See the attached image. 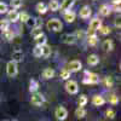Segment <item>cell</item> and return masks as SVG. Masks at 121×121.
Listing matches in <instances>:
<instances>
[{"label":"cell","instance_id":"cell-1","mask_svg":"<svg viewBox=\"0 0 121 121\" xmlns=\"http://www.w3.org/2000/svg\"><path fill=\"white\" fill-rule=\"evenodd\" d=\"M46 27H47L48 30H52V32H60L63 28V24L59 19L51 18V19H48V22L46 23Z\"/></svg>","mask_w":121,"mask_h":121},{"label":"cell","instance_id":"cell-2","mask_svg":"<svg viewBox=\"0 0 121 121\" xmlns=\"http://www.w3.org/2000/svg\"><path fill=\"white\" fill-rule=\"evenodd\" d=\"M100 26H102V21H100L99 18H97V17L93 18L92 21L90 22V27H88V30L86 32V35H95Z\"/></svg>","mask_w":121,"mask_h":121},{"label":"cell","instance_id":"cell-3","mask_svg":"<svg viewBox=\"0 0 121 121\" xmlns=\"http://www.w3.org/2000/svg\"><path fill=\"white\" fill-rule=\"evenodd\" d=\"M85 78L82 80L84 84H91V85H96L99 82V76L96 73H90V72H85Z\"/></svg>","mask_w":121,"mask_h":121},{"label":"cell","instance_id":"cell-4","mask_svg":"<svg viewBox=\"0 0 121 121\" xmlns=\"http://www.w3.org/2000/svg\"><path fill=\"white\" fill-rule=\"evenodd\" d=\"M65 90L70 95H76L79 92V84L75 80H67L65 82Z\"/></svg>","mask_w":121,"mask_h":121},{"label":"cell","instance_id":"cell-5","mask_svg":"<svg viewBox=\"0 0 121 121\" xmlns=\"http://www.w3.org/2000/svg\"><path fill=\"white\" fill-rule=\"evenodd\" d=\"M18 73V68H17V63L13 62V60H10L6 64V74L10 76V78H13L16 76Z\"/></svg>","mask_w":121,"mask_h":121},{"label":"cell","instance_id":"cell-6","mask_svg":"<svg viewBox=\"0 0 121 121\" xmlns=\"http://www.w3.org/2000/svg\"><path fill=\"white\" fill-rule=\"evenodd\" d=\"M55 116L59 121H64L68 117V110L64 107H57L55 110Z\"/></svg>","mask_w":121,"mask_h":121},{"label":"cell","instance_id":"cell-7","mask_svg":"<svg viewBox=\"0 0 121 121\" xmlns=\"http://www.w3.org/2000/svg\"><path fill=\"white\" fill-rule=\"evenodd\" d=\"M70 73H76V72H80V70L82 69V64L80 60L78 59H74L72 60V62H69L68 63V68H67Z\"/></svg>","mask_w":121,"mask_h":121},{"label":"cell","instance_id":"cell-8","mask_svg":"<svg viewBox=\"0 0 121 121\" xmlns=\"http://www.w3.org/2000/svg\"><path fill=\"white\" fill-rule=\"evenodd\" d=\"M33 105L35 107H41L44 103H45V98L41 93H38V92H34V95L32 96V99H30Z\"/></svg>","mask_w":121,"mask_h":121},{"label":"cell","instance_id":"cell-9","mask_svg":"<svg viewBox=\"0 0 121 121\" xmlns=\"http://www.w3.org/2000/svg\"><path fill=\"white\" fill-rule=\"evenodd\" d=\"M91 9H90V6H87V5H85V6H82L81 9H80V12H79V16L81 17L82 19H86V18H90V16H91Z\"/></svg>","mask_w":121,"mask_h":121},{"label":"cell","instance_id":"cell-10","mask_svg":"<svg viewBox=\"0 0 121 121\" xmlns=\"http://www.w3.org/2000/svg\"><path fill=\"white\" fill-rule=\"evenodd\" d=\"M74 1L75 0H63V3L62 4H59V9H60V11H68V10L72 9V6L74 5Z\"/></svg>","mask_w":121,"mask_h":121},{"label":"cell","instance_id":"cell-11","mask_svg":"<svg viewBox=\"0 0 121 121\" xmlns=\"http://www.w3.org/2000/svg\"><path fill=\"white\" fill-rule=\"evenodd\" d=\"M62 41L64 44H67V45H73L76 41V38H75L74 34H64L62 36Z\"/></svg>","mask_w":121,"mask_h":121},{"label":"cell","instance_id":"cell-12","mask_svg":"<svg viewBox=\"0 0 121 121\" xmlns=\"http://www.w3.org/2000/svg\"><path fill=\"white\" fill-rule=\"evenodd\" d=\"M7 13V19H9V22H17L18 21V17H19V13L16 11V10H10V11L6 12Z\"/></svg>","mask_w":121,"mask_h":121},{"label":"cell","instance_id":"cell-13","mask_svg":"<svg viewBox=\"0 0 121 121\" xmlns=\"http://www.w3.org/2000/svg\"><path fill=\"white\" fill-rule=\"evenodd\" d=\"M75 17H76V13H75L74 11H70V10L65 11L64 15H63V18L65 19V22H67V23H72V22H74V21H75Z\"/></svg>","mask_w":121,"mask_h":121},{"label":"cell","instance_id":"cell-14","mask_svg":"<svg viewBox=\"0 0 121 121\" xmlns=\"http://www.w3.org/2000/svg\"><path fill=\"white\" fill-rule=\"evenodd\" d=\"M110 12H112V7H110L109 5L107 4H103L102 6L99 7V15L103 16V17H107L110 15Z\"/></svg>","mask_w":121,"mask_h":121},{"label":"cell","instance_id":"cell-15","mask_svg":"<svg viewBox=\"0 0 121 121\" xmlns=\"http://www.w3.org/2000/svg\"><path fill=\"white\" fill-rule=\"evenodd\" d=\"M34 40H35L36 45H39V46H43V45L47 44V38H46V35L44 33H41L40 35H38L36 38H34Z\"/></svg>","mask_w":121,"mask_h":121},{"label":"cell","instance_id":"cell-16","mask_svg":"<svg viewBox=\"0 0 121 121\" xmlns=\"http://www.w3.org/2000/svg\"><path fill=\"white\" fill-rule=\"evenodd\" d=\"M98 63H99V57H98L97 55H90V56L87 57V64H88V65L95 67V65H97Z\"/></svg>","mask_w":121,"mask_h":121},{"label":"cell","instance_id":"cell-17","mask_svg":"<svg viewBox=\"0 0 121 121\" xmlns=\"http://www.w3.org/2000/svg\"><path fill=\"white\" fill-rule=\"evenodd\" d=\"M92 103H93V105H96V107H100V105H103V104L105 103V99H104V97L97 95V96H95V97L92 98Z\"/></svg>","mask_w":121,"mask_h":121},{"label":"cell","instance_id":"cell-18","mask_svg":"<svg viewBox=\"0 0 121 121\" xmlns=\"http://www.w3.org/2000/svg\"><path fill=\"white\" fill-rule=\"evenodd\" d=\"M102 48L104 50V51H107V52H109V51H112V50L114 48L113 41H112V40H109V39L104 40V41H103V44H102Z\"/></svg>","mask_w":121,"mask_h":121},{"label":"cell","instance_id":"cell-19","mask_svg":"<svg viewBox=\"0 0 121 121\" xmlns=\"http://www.w3.org/2000/svg\"><path fill=\"white\" fill-rule=\"evenodd\" d=\"M36 11H38V13H40V15H45L46 12H47V5L46 4H44V3H38L36 4Z\"/></svg>","mask_w":121,"mask_h":121},{"label":"cell","instance_id":"cell-20","mask_svg":"<svg viewBox=\"0 0 121 121\" xmlns=\"http://www.w3.org/2000/svg\"><path fill=\"white\" fill-rule=\"evenodd\" d=\"M22 59H23V53L22 51H19V50H16V51H13L12 53V60L13 62H22Z\"/></svg>","mask_w":121,"mask_h":121},{"label":"cell","instance_id":"cell-21","mask_svg":"<svg viewBox=\"0 0 121 121\" xmlns=\"http://www.w3.org/2000/svg\"><path fill=\"white\" fill-rule=\"evenodd\" d=\"M47 9L48 10H51V11H58L59 10V3L57 1V0H51V1L48 3V5H47Z\"/></svg>","mask_w":121,"mask_h":121},{"label":"cell","instance_id":"cell-22","mask_svg":"<svg viewBox=\"0 0 121 121\" xmlns=\"http://www.w3.org/2000/svg\"><path fill=\"white\" fill-rule=\"evenodd\" d=\"M43 76L45 79H52L55 76V70L52 68H46L44 72H43Z\"/></svg>","mask_w":121,"mask_h":121},{"label":"cell","instance_id":"cell-23","mask_svg":"<svg viewBox=\"0 0 121 121\" xmlns=\"http://www.w3.org/2000/svg\"><path fill=\"white\" fill-rule=\"evenodd\" d=\"M38 90H39V82L36 80L32 79L30 80V84H29V91L34 93V92H38Z\"/></svg>","mask_w":121,"mask_h":121},{"label":"cell","instance_id":"cell-24","mask_svg":"<svg viewBox=\"0 0 121 121\" xmlns=\"http://www.w3.org/2000/svg\"><path fill=\"white\" fill-rule=\"evenodd\" d=\"M75 116H76L78 119L85 117V116H86V110H85V108H84V107H79V108L75 110Z\"/></svg>","mask_w":121,"mask_h":121},{"label":"cell","instance_id":"cell-25","mask_svg":"<svg viewBox=\"0 0 121 121\" xmlns=\"http://www.w3.org/2000/svg\"><path fill=\"white\" fill-rule=\"evenodd\" d=\"M41 48H43V56L41 57H44V58L50 57V55H51V47H50L47 44H45V45L41 46Z\"/></svg>","mask_w":121,"mask_h":121},{"label":"cell","instance_id":"cell-26","mask_svg":"<svg viewBox=\"0 0 121 121\" xmlns=\"http://www.w3.org/2000/svg\"><path fill=\"white\" fill-rule=\"evenodd\" d=\"M87 43L90 46H96L97 43H98V39H97V35H87Z\"/></svg>","mask_w":121,"mask_h":121},{"label":"cell","instance_id":"cell-27","mask_svg":"<svg viewBox=\"0 0 121 121\" xmlns=\"http://www.w3.org/2000/svg\"><path fill=\"white\" fill-rule=\"evenodd\" d=\"M22 4H23V1L22 0H10V6H11L12 9H19L22 6Z\"/></svg>","mask_w":121,"mask_h":121},{"label":"cell","instance_id":"cell-28","mask_svg":"<svg viewBox=\"0 0 121 121\" xmlns=\"http://www.w3.org/2000/svg\"><path fill=\"white\" fill-rule=\"evenodd\" d=\"M10 27V22L9 19H1L0 21V30H3V32H5V30H7Z\"/></svg>","mask_w":121,"mask_h":121},{"label":"cell","instance_id":"cell-29","mask_svg":"<svg viewBox=\"0 0 121 121\" xmlns=\"http://www.w3.org/2000/svg\"><path fill=\"white\" fill-rule=\"evenodd\" d=\"M98 30L102 35H108V34H110V32H112V29H110L109 27H107V26H100Z\"/></svg>","mask_w":121,"mask_h":121},{"label":"cell","instance_id":"cell-30","mask_svg":"<svg viewBox=\"0 0 121 121\" xmlns=\"http://www.w3.org/2000/svg\"><path fill=\"white\" fill-rule=\"evenodd\" d=\"M33 55L35 56V57H41L43 56V48H41V46H39V45H36L35 47H34V50H33Z\"/></svg>","mask_w":121,"mask_h":121},{"label":"cell","instance_id":"cell-31","mask_svg":"<svg viewBox=\"0 0 121 121\" xmlns=\"http://www.w3.org/2000/svg\"><path fill=\"white\" fill-rule=\"evenodd\" d=\"M3 33H4V35H5V39L7 40V41H11V40L13 39V36H15L13 32H12V30H10V29L5 30V32H3Z\"/></svg>","mask_w":121,"mask_h":121},{"label":"cell","instance_id":"cell-32","mask_svg":"<svg viewBox=\"0 0 121 121\" xmlns=\"http://www.w3.org/2000/svg\"><path fill=\"white\" fill-rule=\"evenodd\" d=\"M88 102V99H87V96L86 95H81L79 98V107H85Z\"/></svg>","mask_w":121,"mask_h":121},{"label":"cell","instance_id":"cell-33","mask_svg":"<svg viewBox=\"0 0 121 121\" xmlns=\"http://www.w3.org/2000/svg\"><path fill=\"white\" fill-rule=\"evenodd\" d=\"M70 78V72L68 69H63L62 72H60V79H63V80H69Z\"/></svg>","mask_w":121,"mask_h":121},{"label":"cell","instance_id":"cell-34","mask_svg":"<svg viewBox=\"0 0 121 121\" xmlns=\"http://www.w3.org/2000/svg\"><path fill=\"white\" fill-rule=\"evenodd\" d=\"M109 103L113 104V105H116L119 103V97L116 95H110L109 96Z\"/></svg>","mask_w":121,"mask_h":121},{"label":"cell","instance_id":"cell-35","mask_svg":"<svg viewBox=\"0 0 121 121\" xmlns=\"http://www.w3.org/2000/svg\"><path fill=\"white\" fill-rule=\"evenodd\" d=\"M35 23H36V18H32V17H29L27 19V22H26V24L28 27H30V28H34L35 27Z\"/></svg>","mask_w":121,"mask_h":121},{"label":"cell","instance_id":"cell-36","mask_svg":"<svg viewBox=\"0 0 121 121\" xmlns=\"http://www.w3.org/2000/svg\"><path fill=\"white\" fill-rule=\"evenodd\" d=\"M104 85H105V87H113V79L110 78V76H107L105 79H104Z\"/></svg>","mask_w":121,"mask_h":121},{"label":"cell","instance_id":"cell-37","mask_svg":"<svg viewBox=\"0 0 121 121\" xmlns=\"http://www.w3.org/2000/svg\"><path fill=\"white\" fill-rule=\"evenodd\" d=\"M33 30H32V36L33 38H36L38 35H40L43 33V30H41V28H32Z\"/></svg>","mask_w":121,"mask_h":121},{"label":"cell","instance_id":"cell-38","mask_svg":"<svg viewBox=\"0 0 121 121\" xmlns=\"http://www.w3.org/2000/svg\"><path fill=\"white\" fill-rule=\"evenodd\" d=\"M30 16L27 13V12H22V13H19V17H18V19H19V21H22V22H27V19L29 18Z\"/></svg>","mask_w":121,"mask_h":121},{"label":"cell","instance_id":"cell-39","mask_svg":"<svg viewBox=\"0 0 121 121\" xmlns=\"http://www.w3.org/2000/svg\"><path fill=\"white\" fill-rule=\"evenodd\" d=\"M76 39H85L86 36V32H82V30H78V32L74 34Z\"/></svg>","mask_w":121,"mask_h":121},{"label":"cell","instance_id":"cell-40","mask_svg":"<svg viewBox=\"0 0 121 121\" xmlns=\"http://www.w3.org/2000/svg\"><path fill=\"white\" fill-rule=\"evenodd\" d=\"M7 5L3 1H0V13H6L7 12Z\"/></svg>","mask_w":121,"mask_h":121},{"label":"cell","instance_id":"cell-41","mask_svg":"<svg viewBox=\"0 0 121 121\" xmlns=\"http://www.w3.org/2000/svg\"><path fill=\"white\" fill-rule=\"evenodd\" d=\"M105 116L108 117V119H114V116H115V112L113 109H108L107 112H105Z\"/></svg>","mask_w":121,"mask_h":121},{"label":"cell","instance_id":"cell-42","mask_svg":"<svg viewBox=\"0 0 121 121\" xmlns=\"http://www.w3.org/2000/svg\"><path fill=\"white\" fill-rule=\"evenodd\" d=\"M115 27H116L117 29H120V27H121V24H120V19H119V18L115 19Z\"/></svg>","mask_w":121,"mask_h":121},{"label":"cell","instance_id":"cell-43","mask_svg":"<svg viewBox=\"0 0 121 121\" xmlns=\"http://www.w3.org/2000/svg\"><path fill=\"white\" fill-rule=\"evenodd\" d=\"M113 3L116 4V5H120V0H113Z\"/></svg>","mask_w":121,"mask_h":121},{"label":"cell","instance_id":"cell-44","mask_svg":"<svg viewBox=\"0 0 121 121\" xmlns=\"http://www.w3.org/2000/svg\"><path fill=\"white\" fill-rule=\"evenodd\" d=\"M12 121H18V120H12Z\"/></svg>","mask_w":121,"mask_h":121},{"label":"cell","instance_id":"cell-45","mask_svg":"<svg viewBox=\"0 0 121 121\" xmlns=\"http://www.w3.org/2000/svg\"><path fill=\"white\" fill-rule=\"evenodd\" d=\"M4 121H7V120H4Z\"/></svg>","mask_w":121,"mask_h":121}]
</instances>
